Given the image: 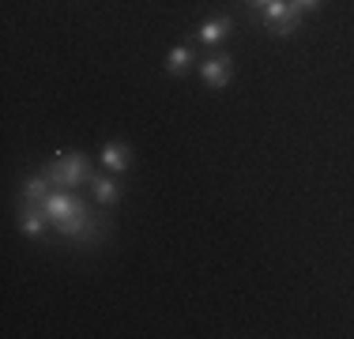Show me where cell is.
Instances as JSON below:
<instances>
[{"label":"cell","instance_id":"10","mask_svg":"<svg viewBox=\"0 0 354 339\" xmlns=\"http://www.w3.org/2000/svg\"><path fill=\"white\" fill-rule=\"evenodd\" d=\"M80 245H98V241H106V219L98 215V211H91V223H87V230H83L80 237H75Z\"/></svg>","mask_w":354,"mask_h":339},{"label":"cell","instance_id":"1","mask_svg":"<svg viewBox=\"0 0 354 339\" xmlns=\"http://www.w3.org/2000/svg\"><path fill=\"white\" fill-rule=\"evenodd\" d=\"M41 211L49 215V223H53V230L57 234H64V237H80L83 230H87V223H91V211H87V203H83L80 196H75L72 189H49L46 192V200H41Z\"/></svg>","mask_w":354,"mask_h":339},{"label":"cell","instance_id":"11","mask_svg":"<svg viewBox=\"0 0 354 339\" xmlns=\"http://www.w3.org/2000/svg\"><path fill=\"white\" fill-rule=\"evenodd\" d=\"M189 64H192V49L189 46H177L166 53V72L170 75H181V72H189Z\"/></svg>","mask_w":354,"mask_h":339},{"label":"cell","instance_id":"9","mask_svg":"<svg viewBox=\"0 0 354 339\" xmlns=\"http://www.w3.org/2000/svg\"><path fill=\"white\" fill-rule=\"evenodd\" d=\"M49 177L46 174H35V177H27V181H23V200L27 203H41L46 200V192H49Z\"/></svg>","mask_w":354,"mask_h":339},{"label":"cell","instance_id":"3","mask_svg":"<svg viewBox=\"0 0 354 339\" xmlns=\"http://www.w3.org/2000/svg\"><path fill=\"white\" fill-rule=\"evenodd\" d=\"M257 19H264L272 34H279V38H286V34H294V30H298L301 12L294 8V0H268V4L260 8V15H257Z\"/></svg>","mask_w":354,"mask_h":339},{"label":"cell","instance_id":"6","mask_svg":"<svg viewBox=\"0 0 354 339\" xmlns=\"http://www.w3.org/2000/svg\"><path fill=\"white\" fill-rule=\"evenodd\" d=\"M102 166H106V170H113V174H124V170L132 166V151H129V143H124V140H109L106 147H102Z\"/></svg>","mask_w":354,"mask_h":339},{"label":"cell","instance_id":"4","mask_svg":"<svg viewBox=\"0 0 354 339\" xmlns=\"http://www.w3.org/2000/svg\"><path fill=\"white\" fill-rule=\"evenodd\" d=\"M200 75H204L207 87H226L234 75V57L230 53H215V57H204V64H200Z\"/></svg>","mask_w":354,"mask_h":339},{"label":"cell","instance_id":"5","mask_svg":"<svg viewBox=\"0 0 354 339\" xmlns=\"http://www.w3.org/2000/svg\"><path fill=\"white\" fill-rule=\"evenodd\" d=\"M46 226H53V223H49V215L41 211V203H27V200H23V208H19V230L27 234V237H41V234H46Z\"/></svg>","mask_w":354,"mask_h":339},{"label":"cell","instance_id":"7","mask_svg":"<svg viewBox=\"0 0 354 339\" xmlns=\"http://www.w3.org/2000/svg\"><path fill=\"white\" fill-rule=\"evenodd\" d=\"M230 15H215V19H207V23H200V30H196V38L204 42V46H215V42H223L226 34H230Z\"/></svg>","mask_w":354,"mask_h":339},{"label":"cell","instance_id":"8","mask_svg":"<svg viewBox=\"0 0 354 339\" xmlns=\"http://www.w3.org/2000/svg\"><path fill=\"white\" fill-rule=\"evenodd\" d=\"M91 192H95V200L102 203V208H109V203L121 200V185H117L113 177H106V174H95V177H91Z\"/></svg>","mask_w":354,"mask_h":339},{"label":"cell","instance_id":"13","mask_svg":"<svg viewBox=\"0 0 354 339\" xmlns=\"http://www.w3.org/2000/svg\"><path fill=\"white\" fill-rule=\"evenodd\" d=\"M245 4H249V12H252V15H260V8H264L268 0H245Z\"/></svg>","mask_w":354,"mask_h":339},{"label":"cell","instance_id":"12","mask_svg":"<svg viewBox=\"0 0 354 339\" xmlns=\"http://www.w3.org/2000/svg\"><path fill=\"white\" fill-rule=\"evenodd\" d=\"M294 8L306 15V12H313V8H320V0H294Z\"/></svg>","mask_w":354,"mask_h":339},{"label":"cell","instance_id":"2","mask_svg":"<svg viewBox=\"0 0 354 339\" xmlns=\"http://www.w3.org/2000/svg\"><path fill=\"white\" fill-rule=\"evenodd\" d=\"M41 174L49 177L53 185H61V189H75V185H83V181H91V163H87V155H80V151H61V155L53 158Z\"/></svg>","mask_w":354,"mask_h":339}]
</instances>
